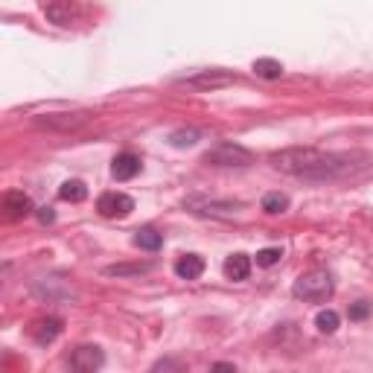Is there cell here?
Segmentation results:
<instances>
[{"instance_id": "6da1fadb", "label": "cell", "mask_w": 373, "mask_h": 373, "mask_svg": "<svg viewBox=\"0 0 373 373\" xmlns=\"http://www.w3.org/2000/svg\"><path fill=\"white\" fill-rule=\"evenodd\" d=\"M370 163L365 152H321V149H286L271 155V166L294 178L306 181H333L356 176Z\"/></svg>"}, {"instance_id": "7a4b0ae2", "label": "cell", "mask_w": 373, "mask_h": 373, "mask_svg": "<svg viewBox=\"0 0 373 373\" xmlns=\"http://www.w3.org/2000/svg\"><path fill=\"white\" fill-rule=\"evenodd\" d=\"M333 277H330V271L324 268H312L306 271V275H301L294 280L292 286V294L297 297V301H327V297L333 294Z\"/></svg>"}, {"instance_id": "3957f363", "label": "cell", "mask_w": 373, "mask_h": 373, "mask_svg": "<svg viewBox=\"0 0 373 373\" xmlns=\"http://www.w3.org/2000/svg\"><path fill=\"white\" fill-rule=\"evenodd\" d=\"M207 166H225V169H242V166H251L254 163V152L245 149L239 143H219L216 149L205 155Z\"/></svg>"}, {"instance_id": "277c9868", "label": "cell", "mask_w": 373, "mask_h": 373, "mask_svg": "<svg viewBox=\"0 0 373 373\" xmlns=\"http://www.w3.org/2000/svg\"><path fill=\"white\" fill-rule=\"evenodd\" d=\"M96 210L105 219H126L134 210V198L126 193H103L96 202Z\"/></svg>"}, {"instance_id": "5b68a950", "label": "cell", "mask_w": 373, "mask_h": 373, "mask_svg": "<svg viewBox=\"0 0 373 373\" xmlns=\"http://www.w3.org/2000/svg\"><path fill=\"white\" fill-rule=\"evenodd\" d=\"M184 82H187L190 88H202V91H216V88H228V85H234V82H236V73L213 67V70H202V73H195V76H187Z\"/></svg>"}, {"instance_id": "8992f818", "label": "cell", "mask_w": 373, "mask_h": 373, "mask_svg": "<svg viewBox=\"0 0 373 373\" xmlns=\"http://www.w3.org/2000/svg\"><path fill=\"white\" fill-rule=\"evenodd\" d=\"M103 365H105V356H103V350H99V347H93V344L76 347V350H73V356H70V367L79 370V373H93V370H99Z\"/></svg>"}, {"instance_id": "52a82bcc", "label": "cell", "mask_w": 373, "mask_h": 373, "mask_svg": "<svg viewBox=\"0 0 373 373\" xmlns=\"http://www.w3.org/2000/svg\"><path fill=\"white\" fill-rule=\"evenodd\" d=\"M38 126H47V129H56V132H76L79 126L91 122V114L79 111V114H44L35 120Z\"/></svg>"}, {"instance_id": "ba28073f", "label": "cell", "mask_w": 373, "mask_h": 373, "mask_svg": "<svg viewBox=\"0 0 373 373\" xmlns=\"http://www.w3.org/2000/svg\"><path fill=\"white\" fill-rule=\"evenodd\" d=\"M33 213V202H30V195L27 193H21V190H9L4 195V216L9 222H18L23 216H30Z\"/></svg>"}, {"instance_id": "9c48e42d", "label": "cell", "mask_w": 373, "mask_h": 373, "mask_svg": "<svg viewBox=\"0 0 373 373\" xmlns=\"http://www.w3.org/2000/svg\"><path fill=\"white\" fill-rule=\"evenodd\" d=\"M30 335L44 347V344H53L62 335V318H38L35 324L30 327Z\"/></svg>"}, {"instance_id": "30bf717a", "label": "cell", "mask_w": 373, "mask_h": 373, "mask_svg": "<svg viewBox=\"0 0 373 373\" xmlns=\"http://www.w3.org/2000/svg\"><path fill=\"white\" fill-rule=\"evenodd\" d=\"M140 158L134 155V152H120L117 158H114V163H111V172H114V178L117 181H132L137 172H140Z\"/></svg>"}, {"instance_id": "8fae6325", "label": "cell", "mask_w": 373, "mask_h": 373, "mask_svg": "<svg viewBox=\"0 0 373 373\" xmlns=\"http://www.w3.org/2000/svg\"><path fill=\"white\" fill-rule=\"evenodd\" d=\"M44 15L53 23H59V27H70V23L76 21V6H73L70 0H50Z\"/></svg>"}, {"instance_id": "7c38bea8", "label": "cell", "mask_w": 373, "mask_h": 373, "mask_svg": "<svg viewBox=\"0 0 373 373\" xmlns=\"http://www.w3.org/2000/svg\"><path fill=\"white\" fill-rule=\"evenodd\" d=\"M176 275H178L181 280H198V277L205 275V260L198 257V254H184V257H178Z\"/></svg>"}, {"instance_id": "4fadbf2b", "label": "cell", "mask_w": 373, "mask_h": 373, "mask_svg": "<svg viewBox=\"0 0 373 373\" xmlns=\"http://www.w3.org/2000/svg\"><path fill=\"white\" fill-rule=\"evenodd\" d=\"M248 275H251V260H248V254H231L225 260V277L228 280H248Z\"/></svg>"}, {"instance_id": "5bb4252c", "label": "cell", "mask_w": 373, "mask_h": 373, "mask_svg": "<svg viewBox=\"0 0 373 373\" xmlns=\"http://www.w3.org/2000/svg\"><path fill=\"white\" fill-rule=\"evenodd\" d=\"M134 245L143 248V251H158V248L163 245V236L155 231V228H140L134 234Z\"/></svg>"}, {"instance_id": "9a60e30c", "label": "cell", "mask_w": 373, "mask_h": 373, "mask_svg": "<svg viewBox=\"0 0 373 373\" xmlns=\"http://www.w3.org/2000/svg\"><path fill=\"white\" fill-rule=\"evenodd\" d=\"M254 73L260 79H280L283 76V64L275 59H257L254 62Z\"/></svg>"}, {"instance_id": "2e32d148", "label": "cell", "mask_w": 373, "mask_h": 373, "mask_svg": "<svg viewBox=\"0 0 373 373\" xmlns=\"http://www.w3.org/2000/svg\"><path fill=\"white\" fill-rule=\"evenodd\" d=\"M59 195L64 198V202L76 205V202H85V198H88V187L82 181H64L62 190H59Z\"/></svg>"}, {"instance_id": "e0dca14e", "label": "cell", "mask_w": 373, "mask_h": 373, "mask_svg": "<svg viewBox=\"0 0 373 373\" xmlns=\"http://www.w3.org/2000/svg\"><path fill=\"white\" fill-rule=\"evenodd\" d=\"M263 210H265L268 216L286 213V210H289V195H283V193H268V195L263 198Z\"/></svg>"}, {"instance_id": "ac0fdd59", "label": "cell", "mask_w": 373, "mask_h": 373, "mask_svg": "<svg viewBox=\"0 0 373 373\" xmlns=\"http://www.w3.org/2000/svg\"><path fill=\"white\" fill-rule=\"evenodd\" d=\"M338 312H333V309H321L318 315H315V327L321 330V333H327V335H333L335 330H338Z\"/></svg>"}, {"instance_id": "d6986e66", "label": "cell", "mask_w": 373, "mask_h": 373, "mask_svg": "<svg viewBox=\"0 0 373 373\" xmlns=\"http://www.w3.org/2000/svg\"><path fill=\"white\" fill-rule=\"evenodd\" d=\"M193 207L202 216H234L239 210V205H207V202H195Z\"/></svg>"}, {"instance_id": "ffe728a7", "label": "cell", "mask_w": 373, "mask_h": 373, "mask_svg": "<svg viewBox=\"0 0 373 373\" xmlns=\"http://www.w3.org/2000/svg\"><path fill=\"white\" fill-rule=\"evenodd\" d=\"M198 129H178V132H172L169 134V143L176 146V149H187V146H195L198 143Z\"/></svg>"}, {"instance_id": "44dd1931", "label": "cell", "mask_w": 373, "mask_h": 373, "mask_svg": "<svg viewBox=\"0 0 373 373\" xmlns=\"http://www.w3.org/2000/svg\"><path fill=\"white\" fill-rule=\"evenodd\" d=\"M280 257H283L280 248H263V251L257 254V265L271 268V265H277V263H280Z\"/></svg>"}, {"instance_id": "7402d4cb", "label": "cell", "mask_w": 373, "mask_h": 373, "mask_svg": "<svg viewBox=\"0 0 373 373\" xmlns=\"http://www.w3.org/2000/svg\"><path fill=\"white\" fill-rule=\"evenodd\" d=\"M140 271H149V265H111L108 275H140Z\"/></svg>"}, {"instance_id": "603a6c76", "label": "cell", "mask_w": 373, "mask_h": 373, "mask_svg": "<svg viewBox=\"0 0 373 373\" xmlns=\"http://www.w3.org/2000/svg\"><path fill=\"white\" fill-rule=\"evenodd\" d=\"M53 219H56V213L50 210V207H41V210H38V222H41V225H50Z\"/></svg>"}, {"instance_id": "cb8c5ba5", "label": "cell", "mask_w": 373, "mask_h": 373, "mask_svg": "<svg viewBox=\"0 0 373 373\" xmlns=\"http://www.w3.org/2000/svg\"><path fill=\"white\" fill-rule=\"evenodd\" d=\"M365 315H367V304H356V306L350 309V318H356V321L365 318Z\"/></svg>"}]
</instances>
